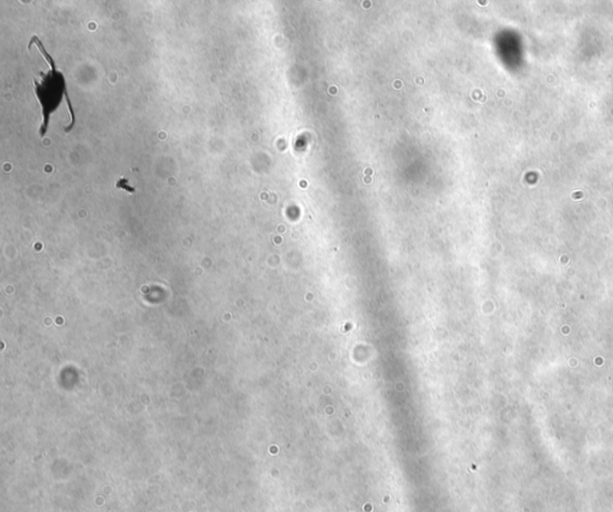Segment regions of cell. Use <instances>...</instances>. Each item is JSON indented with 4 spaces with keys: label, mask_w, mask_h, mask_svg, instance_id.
<instances>
[{
    "label": "cell",
    "mask_w": 613,
    "mask_h": 512,
    "mask_svg": "<svg viewBox=\"0 0 613 512\" xmlns=\"http://www.w3.org/2000/svg\"><path fill=\"white\" fill-rule=\"evenodd\" d=\"M33 45H36L42 56L48 63L49 66L47 72L40 71L38 73L40 79H35L34 80L35 95H36V98L40 103L42 113L41 127L38 130L40 137L43 138L48 131L51 115L58 110L63 100H65L68 103L70 114H71V125L68 128H65V131L70 132L72 127L75 126L76 116L73 108H72L71 101L68 98V86H66L64 75H63V72L56 68V61L53 59L52 56L46 51L42 42L38 40L36 35L31 38L28 48H31Z\"/></svg>",
    "instance_id": "obj_1"
}]
</instances>
